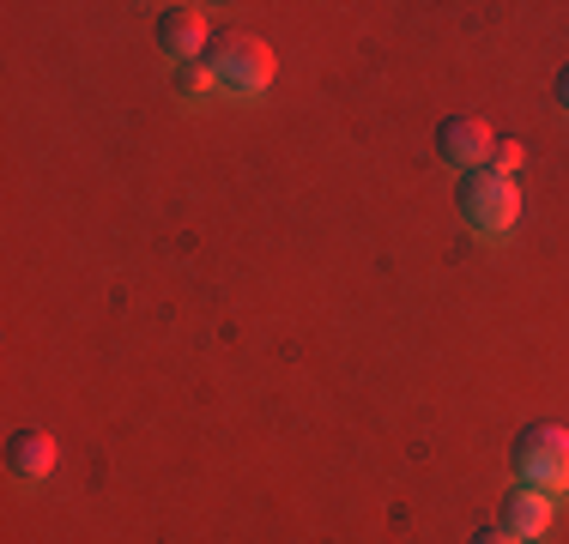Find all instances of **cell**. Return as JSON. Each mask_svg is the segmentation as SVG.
Listing matches in <instances>:
<instances>
[{"label":"cell","mask_w":569,"mask_h":544,"mask_svg":"<svg viewBox=\"0 0 569 544\" xmlns=\"http://www.w3.org/2000/svg\"><path fill=\"white\" fill-rule=\"evenodd\" d=\"M200 61H207L219 98H261V91L273 85V49H267L261 37H249V31L212 37V49L200 54Z\"/></svg>","instance_id":"cell-1"},{"label":"cell","mask_w":569,"mask_h":544,"mask_svg":"<svg viewBox=\"0 0 569 544\" xmlns=\"http://www.w3.org/2000/svg\"><path fill=\"white\" fill-rule=\"evenodd\" d=\"M509 466H515V484L521 490H539V496H569V430L558 424H533L515 435L509 447Z\"/></svg>","instance_id":"cell-2"},{"label":"cell","mask_w":569,"mask_h":544,"mask_svg":"<svg viewBox=\"0 0 569 544\" xmlns=\"http://www.w3.org/2000/svg\"><path fill=\"white\" fill-rule=\"evenodd\" d=\"M455 206H460V218H467L479 236H509L515 218H521V194H515V182L497 175V170H467L460 175Z\"/></svg>","instance_id":"cell-3"},{"label":"cell","mask_w":569,"mask_h":544,"mask_svg":"<svg viewBox=\"0 0 569 544\" xmlns=\"http://www.w3.org/2000/svg\"><path fill=\"white\" fill-rule=\"evenodd\" d=\"M491 145H497V140H491V128H485L479 115H449V121L437 128V158L455 163L460 175H467V170H485V163H491Z\"/></svg>","instance_id":"cell-4"},{"label":"cell","mask_w":569,"mask_h":544,"mask_svg":"<svg viewBox=\"0 0 569 544\" xmlns=\"http://www.w3.org/2000/svg\"><path fill=\"white\" fill-rule=\"evenodd\" d=\"M158 49H164L176 67H182V61H200V54L212 49V43H207V19H200L194 7L158 12Z\"/></svg>","instance_id":"cell-5"},{"label":"cell","mask_w":569,"mask_h":544,"mask_svg":"<svg viewBox=\"0 0 569 544\" xmlns=\"http://www.w3.org/2000/svg\"><path fill=\"white\" fill-rule=\"evenodd\" d=\"M546 526H551V496L515 484L503 496V533H515L521 544H533V538H546Z\"/></svg>","instance_id":"cell-6"},{"label":"cell","mask_w":569,"mask_h":544,"mask_svg":"<svg viewBox=\"0 0 569 544\" xmlns=\"http://www.w3.org/2000/svg\"><path fill=\"white\" fill-rule=\"evenodd\" d=\"M7 466H12V478H24V484L49 478V472H56V442H49L43 430H19L7 442Z\"/></svg>","instance_id":"cell-7"},{"label":"cell","mask_w":569,"mask_h":544,"mask_svg":"<svg viewBox=\"0 0 569 544\" xmlns=\"http://www.w3.org/2000/svg\"><path fill=\"white\" fill-rule=\"evenodd\" d=\"M176 91H182L188 103H207V98H219V85H212L207 61H182V67H176Z\"/></svg>","instance_id":"cell-8"},{"label":"cell","mask_w":569,"mask_h":544,"mask_svg":"<svg viewBox=\"0 0 569 544\" xmlns=\"http://www.w3.org/2000/svg\"><path fill=\"white\" fill-rule=\"evenodd\" d=\"M521 163H527L521 140H497V145H491V163H485V170H497V175H509V182H515V170H521Z\"/></svg>","instance_id":"cell-9"},{"label":"cell","mask_w":569,"mask_h":544,"mask_svg":"<svg viewBox=\"0 0 569 544\" xmlns=\"http://www.w3.org/2000/svg\"><path fill=\"white\" fill-rule=\"evenodd\" d=\"M472 544H521V538L503 533V526H485V533H472Z\"/></svg>","instance_id":"cell-10"},{"label":"cell","mask_w":569,"mask_h":544,"mask_svg":"<svg viewBox=\"0 0 569 544\" xmlns=\"http://www.w3.org/2000/svg\"><path fill=\"white\" fill-rule=\"evenodd\" d=\"M558 103H563V115H569V67L558 73Z\"/></svg>","instance_id":"cell-11"}]
</instances>
